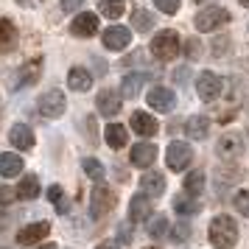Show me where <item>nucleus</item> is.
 I'll return each instance as SVG.
<instances>
[{
    "label": "nucleus",
    "mask_w": 249,
    "mask_h": 249,
    "mask_svg": "<svg viewBox=\"0 0 249 249\" xmlns=\"http://www.w3.org/2000/svg\"><path fill=\"white\" fill-rule=\"evenodd\" d=\"M238 241V224L230 215H215L210 221V244L215 249H232Z\"/></svg>",
    "instance_id": "1"
},
{
    "label": "nucleus",
    "mask_w": 249,
    "mask_h": 249,
    "mask_svg": "<svg viewBox=\"0 0 249 249\" xmlns=\"http://www.w3.org/2000/svg\"><path fill=\"white\" fill-rule=\"evenodd\" d=\"M179 34L177 31H160L154 39H151V53L160 59V62H171L174 56H179Z\"/></svg>",
    "instance_id": "2"
},
{
    "label": "nucleus",
    "mask_w": 249,
    "mask_h": 249,
    "mask_svg": "<svg viewBox=\"0 0 249 249\" xmlns=\"http://www.w3.org/2000/svg\"><path fill=\"white\" fill-rule=\"evenodd\" d=\"M224 23H230V12L221 9V6H207V9H202V12L196 14V20H193L196 31H202V34L215 31L218 25H224Z\"/></svg>",
    "instance_id": "3"
},
{
    "label": "nucleus",
    "mask_w": 249,
    "mask_h": 249,
    "mask_svg": "<svg viewBox=\"0 0 249 249\" xmlns=\"http://www.w3.org/2000/svg\"><path fill=\"white\" fill-rule=\"evenodd\" d=\"M115 207V193L107 188V185H95L90 193V213L92 218H104Z\"/></svg>",
    "instance_id": "4"
},
{
    "label": "nucleus",
    "mask_w": 249,
    "mask_h": 249,
    "mask_svg": "<svg viewBox=\"0 0 249 249\" xmlns=\"http://www.w3.org/2000/svg\"><path fill=\"white\" fill-rule=\"evenodd\" d=\"M191 160H193V151L188 143H171L168 151H165V162H168V168L171 171H185L188 165H191Z\"/></svg>",
    "instance_id": "5"
},
{
    "label": "nucleus",
    "mask_w": 249,
    "mask_h": 249,
    "mask_svg": "<svg viewBox=\"0 0 249 249\" xmlns=\"http://www.w3.org/2000/svg\"><path fill=\"white\" fill-rule=\"evenodd\" d=\"M65 92L62 90H48L45 95H39V112L45 115V118H59V115L65 112Z\"/></svg>",
    "instance_id": "6"
},
{
    "label": "nucleus",
    "mask_w": 249,
    "mask_h": 249,
    "mask_svg": "<svg viewBox=\"0 0 249 249\" xmlns=\"http://www.w3.org/2000/svg\"><path fill=\"white\" fill-rule=\"evenodd\" d=\"M221 79L215 76V73H210V70H204L202 76L196 79V92H199V98L202 101H215L218 98V92H221Z\"/></svg>",
    "instance_id": "7"
},
{
    "label": "nucleus",
    "mask_w": 249,
    "mask_h": 249,
    "mask_svg": "<svg viewBox=\"0 0 249 249\" xmlns=\"http://www.w3.org/2000/svg\"><path fill=\"white\" fill-rule=\"evenodd\" d=\"M104 48L107 51H124V48H129V42H132V31L129 28H124V25H109L107 31H104Z\"/></svg>",
    "instance_id": "8"
},
{
    "label": "nucleus",
    "mask_w": 249,
    "mask_h": 249,
    "mask_svg": "<svg viewBox=\"0 0 249 249\" xmlns=\"http://www.w3.org/2000/svg\"><path fill=\"white\" fill-rule=\"evenodd\" d=\"M51 232V224L48 221H34V224L23 227L20 232H17V244L20 247H31V244H39L42 238Z\"/></svg>",
    "instance_id": "9"
},
{
    "label": "nucleus",
    "mask_w": 249,
    "mask_h": 249,
    "mask_svg": "<svg viewBox=\"0 0 249 249\" xmlns=\"http://www.w3.org/2000/svg\"><path fill=\"white\" fill-rule=\"evenodd\" d=\"M174 104H177V95L168 87H154V90L148 92V107L157 109V112H171Z\"/></svg>",
    "instance_id": "10"
},
{
    "label": "nucleus",
    "mask_w": 249,
    "mask_h": 249,
    "mask_svg": "<svg viewBox=\"0 0 249 249\" xmlns=\"http://www.w3.org/2000/svg\"><path fill=\"white\" fill-rule=\"evenodd\" d=\"M121 92L115 90H101L98 92V98H95V107H98V112L107 115V118H112V115L121 112Z\"/></svg>",
    "instance_id": "11"
},
{
    "label": "nucleus",
    "mask_w": 249,
    "mask_h": 249,
    "mask_svg": "<svg viewBox=\"0 0 249 249\" xmlns=\"http://www.w3.org/2000/svg\"><path fill=\"white\" fill-rule=\"evenodd\" d=\"M95 31H98V17L90 14V12L79 14V17L70 23V34L73 36H92Z\"/></svg>",
    "instance_id": "12"
},
{
    "label": "nucleus",
    "mask_w": 249,
    "mask_h": 249,
    "mask_svg": "<svg viewBox=\"0 0 249 249\" xmlns=\"http://www.w3.org/2000/svg\"><path fill=\"white\" fill-rule=\"evenodd\" d=\"M132 165H137V168H148L154 160H157V146L154 143H137L135 148H132Z\"/></svg>",
    "instance_id": "13"
},
{
    "label": "nucleus",
    "mask_w": 249,
    "mask_h": 249,
    "mask_svg": "<svg viewBox=\"0 0 249 249\" xmlns=\"http://www.w3.org/2000/svg\"><path fill=\"white\" fill-rule=\"evenodd\" d=\"M140 188H143V193H146V196L157 199V196H162V193H165V177H162V174H157V171H148V174H143V179H140Z\"/></svg>",
    "instance_id": "14"
},
{
    "label": "nucleus",
    "mask_w": 249,
    "mask_h": 249,
    "mask_svg": "<svg viewBox=\"0 0 249 249\" xmlns=\"http://www.w3.org/2000/svg\"><path fill=\"white\" fill-rule=\"evenodd\" d=\"M148 215H151V196L137 193L129 202V221H146Z\"/></svg>",
    "instance_id": "15"
},
{
    "label": "nucleus",
    "mask_w": 249,
    "mask_h": 249,
    "mask_svg": "<svg viewBox=\"0 0 249 249\" xmlns=\"http://www.w3.org/2000/svg\"><path fill=\"white\" fill-rule=\"evenodd\" d=\"M9 140H12V146H17L20 151H28V148L34 146V132L25 124H14L12 132H9Z\"/></svg>",
    "instance_id": "16"
},
{
    "label": "nucleus",
    "mask_w": 249,
    "mask_h": 249,
    "mask_svg": "<svg viewBox=\"0 0 249 249\" xmlns=\"http://www.w3.org/2000/svg\"><path fill=\"white\" fill-rule=\"evenodd\" d=\"M132 129H135V135H143V137H151L157 135V121L151 118L148 112H132Z\"/></svg>",
    "instance_id": "17"
},
{
    "label": "nucleus",
    "mask_w": 249,
    "mask_h": 249,
    "mask_svg": "<svg viewBox=\"0 0 249 249\" xmlns=\"http://www.w3.org/2000/svg\"><path fill=\"white\" fill-rule=\"evenodd\" d=\"M218 154L224 160H235V157H241V151H244V143H241V137L238 135H224L221 140H218Z\"/></svg>",
    "instance_id": "18"
},
{
    "label": "nucleus",
    "mask_w": 249,
    "mask_h": 249,
    "mask_svg": "<svg viewBox=\"0 0 249 249\" xmlns=\"http://www.w3.org/2000/svg\"><path fill=\"white\" fill-rule=\"evenodd\" d=\"M68 87H70V90H76V92L90 90V87H92V76H90V70H84V68H73V70L68 73Z\"/></svg>",
    "instance_id": "19"
},
{
    "label": "nucleus",
    "mask_w": 249,
    "mask_h": 249,
    "mask_svg": "<svg viewBox=\"0 0 249 249\" xmlns=\"http://www.w3.org/2000/svg\"><path fill=\"white\" fill-rule=\"evenodd\" d=\"M17 45V28H14L12 20H0V53H9L12 48Z\"/></svg>",
    "instance_id": "20"
},
{
    "label": "nucleus",
    "mask_w": 249,
    "mask_h": 249,
    "mask_svg": "<svg viewBox=\"0 0 249 249\" xmlns=\"http://www.w3.org/2000/svg\"><path fill=\"white\" fill-rule=\"evenodd\" d=\"M39 73H42V59H31V62L23 68L20 79H17V90H23V87H28V84H34V81L39 79Z\"/></svg>",
    "instance_id": "21"
},
{
    "label": "nucleus",
    "mask_w": 249,
    "mask_h": 249,
    "mask_svg": "<svg viewBox=\"0 0 249 249\" xmlns=\"http://www.w3.org/2000/svg\"><path fill=\"white\" fill-rule=\"evenodd\" d=\"M23 171V157H17L12 151L0 154V177H17Z\"/></svg>",
    "instance_id": "22"
},
{
    "label": "nucleus",
    "mask_w": 249,
    "mask_h": 249,
    "mask_svg": "<svg viewBox=\"0 0 249 249\" xmlns=\"http://www.w3.org/2000/svg\"><path fill=\"white\" fill-rule=\"evenodd\" d=\"M207 129H210V121H207L204 115H193V118H188V124H185V132H188V137H193V140L207 137Z\"/></svg>",
    "instance_id": "23"
},
{
    "label": "nucleus",
    "mask_w": 249,
    "mask_h": 249,
    "mask_svg": "<svg viewBox=\"0 0 249 249\" xmlns=\"http://www.w3.org/2000/svg\"><path fill=\"white\" fill-rule=\"evenodd\" d=\"M17 196H20V199H36V196H39V177H36V174L23 177L20 185H17Z\"/></svg>",
    "instance_id": "24"
},
{
    "label": "nucleus",
    "mask_w": 249,
    "mask_h": 249,
    "mask_svg": "<svg viewBox=\"0 0 249 249\" xmlns=\"http://www.w3.org/2000/svg\"><path fill=\"white\" fill-rule=\"evenodd\" d=\"M104 135H107V146H109V148H124L126 140H129V135H126V126H121V124H109Z\"/></svg>",
    "instance_id": "25"
},
{
    "label": "nucleus",
    "mask_w": 249,
    "mask_h": 249,
    "mask_svg": "<svg viewBox=\"0 0 249 249\" xmlns=\"http://www.w3.org/2000/svg\"><path fill=\"white\" fill-rule=\"evenodd\" d=\"M143 84H146V73H129L124 79V87H121V90H124L126 98H135Z\"/></svg>",
    "instance_id": "26"
},
{
    "label": "nucleus",
    "mask_w": 249,
    "mask_h": 249,
    "mask_svg": "<svg viewBox=\"0 0 249 249\" xmlns=\"http://www.w3.org/2000/svg\"><path fill=\"white\" fill-rule=\"evenodd\" d=\"M174 210L179 215H193V213H199V202H196V196L185 193V196H177L174 199Z\"/></svg>",
    "instance_id": "27"
},
{
    "label": "nucleus",
    "mask_w": 249,
    "mask_h": 249,
    "mask_svg": "<svg viewBox=\"0 0 249 249\" xmlns=\"http://www.w3.org/2000/svg\"><path fill=\"white\" fill-rule=\"evenodd\" d=\"M124 9H126L124 0H98V12L104 17H109V20H118L124 14Z\"/></svg>",
    "instance_id": "28"
},
{
    "label": "nucleus",
    "mask_w": 249,
    "mask_h": 249,
    "mask_svg": "<svg viewBox=\"0 0 249 249\" xmlns=\"http://www.w3.org/2000/svg\"><path fill=\"white\" fill-rule=\"evenodd\" d=\"M202 191H204V174L202 171H191V174L185 177V193L202 196Z\"/></svg>",
    "instance_id": "29"
},
{
    "label": "nucleus",
    "mask_w": 249,
    "mask_h": 249,
    "mask_svg": "<svg viewBox=\"0 0 249 249\" xmlns=\"http://www.w3.org/2000/svg\"><path fill=\"white\" fill-rule=\"evenodd\" d=\"M132 23H135V28L137 31H151V25H154V17L148 12H143V9H135V14H132Z\"/></svg>",
    "instance_id": "30"
},
{
    "label": "nucleus",
    "mask_w": 249,
    "mask_h": 249,
    "mask_svg": "<svg viewBox=\"0 0 249 249\" xmlns=\"http://www.w3.org/2000/svg\"><path fill=\"white\" fill-rule=\"evenodd\" d=\"M81 165H84V174H87L90 179H95V182H101V179H104V174H107L101 162H98V160H92V157H87L84 162H81Z\"/></svg>",
    "instance_id": "31"
},
{
    "label": "nucleus",
    "mask_w": 249,
    "mask_h": 249,
    "mask_svg": "<svg viewBox=\"0 0 249 249\" xmlns=\"http://www.w3.org/2000/svg\"><path fill=\"white\" fill-rule=\"evenodd\" d=\"M48 199L56 204L59 213H68V202H65V193H62V188H59V185H51V191H48Z\"/></svg>",
    "instance_id": "32"
},
{
    "label": "nucleus",
    "mask_w": 249,
    "mask_h": 249,
    "mask_svg": "<svg viewBox=\"0 0 249 249\" xmlns=\"http://www.w3.org/2000/svg\"><path fill=\"white\" fill-rule=\"evenodd\" d=\"M165 230H168V221H165L162 215H157V218H151V221H148V235H151V238L165 235Z\"/></svg>",
    "instance_id": "33"
},
{
    "label": "nucleus",
    "mask_w": 249,
    "mask_h": 249,
    "mask_svg": "<svg viewBox=\"0 0 249 249\" xmlns=\"http://www.w3.org/2000/svg\"><path fill=\"white\" fill-rule=\"evenodd\" d=\"M235 210L241 215H247V218H249V191H241L235 196Z\"/></svg>",
    "instance_id": "34"
},
{
    "label": "nucleus",
    "mask_w": 249,
    "mask_h": 249,
    "mask_svg": "<svg viewBox=\"0 0 249 249\" xmlns=\"http://www.w3.org/2000/svg\"><path fill=\"white\" fill-rule=\"evenodd\" d=\"M154 6H157L160 12H165V14L179 12V0H154Z\"/></svg>",
    "instance_id": "35"
},
{
    "label": "nucleus",
    "mask_w": 249,
    "mask_h": 249,
    "mask_svg": "<svg viewBox=\"0 0 249 249\" xmlns=\"http://www.w3.org/2000/svg\"><path fill=\"white\" fill-rule=\"evenodd\" d=\"M14 199H20V196H17V188H6V185H0V204L6 207V204H12Z\"/></svg>",
    "instance_id": "36"
},
{
    "label": "nucleus",
    "mask_w": 249,
    "mask_h": 249,
    "mask_svg": "<svg viewBox=\"0 0 249 249\" xmlns=\"http://www.w3.org/2000/svg\"><path fill=\"white\" fill-rule=\"evenodd\" d=\"M171 238H174V241H188V238H191V227L188 224H177L174 227V232H171Z\"/></svg>",
    "instance_id": "37"
},
{
    "label": "nucleus",
    "mask_w": 249,
    "mask_h": 249,
    "mask_svg": "<svg viewBox=\"0 0 249 249\" xmlns=\"http://www.w3.org/2000/svg\"><path fill=\"white\" fill-rule=\"evenodd\" d=\"M118 232H121V244H132V227L129 224H121V230H118Z\"/></svg>",
    "instance_id": "38"
},
{
    "label": "nucleus",
    "mask_w": 249,
    "mask_h": 249,
    "mask_svg": "<svg viewBox=\"0 0 249 249\" xmlns=\"http://www.w3.org/2000/svg\"><path fill=\"white\" fill-rule=\"evenodd\" d=\"M185 45H188V48H185V51H188V56H193V59L199 56V42H196V39H188Z\"/></svg>",
    "instance_id": "39"
},
{
    "label": "nucleus",
    "mask_w": 249,
    "mask_h": 249,
    "mask_svg": "<svg viewBox=\"0 0 249 249\" xmlns=\"http://www.w3.org/2000/svg\"><path fill=\"white\" fill-rule=\"evenodd\" d=\"M81 6V0H62V12H76Z\"/></svg>",
    "instance_id": "40"
},
{
    "label": "nucleus",
    "mask_w": 249,
    "mask_h": 249,
    "mask_svg": "<svg viewBox=\"0 0 249 249\" xmlns=\"http://www.w3.org/2000/svg\"><path fill=\"white\" fill-rule=\"evenodd\" d=\"M213 53H215V56H221V53H224V51H227V39H215V42H213Z\"/></svg>",
    "instance_id": "41"
},
{
    "label": "nucleus",
    "mask_w": 249,
    "mask_h": 249,
    "mask_svg": "<svg viewBox=\"0 0 249 249\" xmlns=\"http://www.w3.org/2000/svg\"><path fill=\"white\" fill-rule=\"evenodd\" d=\"M95 249H118V244H115V241H104V244H98Z\"/></svg>",
    "instance_id": "42"
},
{
    "label": "nucleus",
    "mask_w": 249,
    "mask_h": 249,
    "mask_svg": "<svg viewBox=\"0 0 249 249\" xmlns=\"http://www.w3.org/2000/svg\"><path fill=\"white\" fill-rule=\"evenodd\" d=\"M20 6H25V9H31V6H34V0H20Z\"/></svg>",
    "instance_id": "43"
},
{
    "label": "nucleus",
    "mask_w": 249,
    "mask_h": 249,
    "mask_svg": "<svg viewBox=\"0 0 249 249\" xmlns=\"http://www.w3.org/2000/svg\"><path fill=\"white\" fill-rule=\"evenodd\" d=\"M36 249H59L56 244H45V247H36Z\"/></svg>",
    "instance_id": "44"
},
{
    "label": "nucleus",
    "mask_w": 249,
    "mask_h": 249,
    "mask_svg": "<svg viewBox=\"0 0 249 249\" xmlns=\"http://www.w3.org/2000/svg\"><path fill=\"white\" fill-rule=\"evenodd\" d=\"M238 3H241V6H249V0H238Z\"/></svg>",
    "instance_id": "45"
},
{
    "label": "nucleus",
    "mask_w": 249,
    "mask_h": 249,
    "mask_svg": "<svg viewBox=\"0 0 249 249\" xmlns=\"http://www.w3.org/2000/svg\"><path fill=\"white\" fill-rule=\"evenodd\" d=\"M148 249H151V247H148Z\"/></svg>",
    "instance_id": "46"
}]
</instances>
